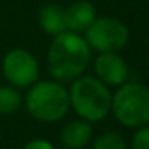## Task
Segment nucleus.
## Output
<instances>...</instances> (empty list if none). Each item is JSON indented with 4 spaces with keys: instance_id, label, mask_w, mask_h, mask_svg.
<instances>
[{
    "instance_id": "0eeeda50",
    "label": "nucleus",
    "mask_w": 149,
    "mask_h": 149,
    "mask_svg": "<svg viewBox=\"0 0 149 149\" xmlns=\"http://www.w3.org/2000/svg\"><path fill=\"white\" fill-rule=\"evenodd\" d=\"M93 68L95 77L107 87H120L128 80V66L119 53H98Z\"/></svg>"
},
{
    "instance_id": "9d476101",
    "label": "nucleus",
    "mask_w": 149,
    "mask_h": 149,
    "mask_svg": "<svg viewBox=\"0 0 149 149\" xmlns=\"http://www.w3.org/2000/svg\"><path fill=\"white\" fill-rule=\"evenodd\" d=\"M39 26L42 31L48 36H59L66 32V18H64V8L56 3H47L39 11Z\"/></svg>"
},
{
    "instance_id": "9b49d317",
    "label": "nucleus",
    "mask_w": 149,
    "mask_h": 149,
    "mask_svg": "<svg viewBox=\"0 0 149 149\" xmlns=\"http://www.w3.org/2000/svg\"><path fill=\"white\" fill-rule=\"evenodd\" d=\"M23 104L19 90L11 85H0V116L16 112Z\"/></svg>"
},
{
    "instance_id": "39448f33",
    "label": "nucleus",
    "mask_w": 149,
    "mask_h": 149,
    "mask_svg": "<svg viewBox=\"0 0 149 149\" xmlns=\"http://www.w3.org/2000/svg\"><path fill=\"white\" fill-rule=\"evenodd\" d=\"M128 39V27L112 16L96 18L85 31V40L88 47L98 53H119L127 47Z\"/></svg>"
},
{
    "instance_id": "f03ea898",
    "label": "nucleus",
    "mask_w": 149,
    "mask_h": 149,
    "mask_svg": "<svg viewBox=\"0 0 149 149\" xmlns=\"http://www.w3.org/2000/svg\"><path fill=\"white\" fill-rule=\"evenodd\" d=\"M71 107L80 119L87 122L104 120L111 112L112 91L95 75H80L69 88Z\"/></svg>"
},
{
    "instance_id": "6e6552de",
    "label": "nucleus",
    "mask_w": 149,
    "mask_h": 149,
    "mask_svg": "<svg viewBox=\"0 0 149 149\" xmlns=\"http://www.w3.org/2000/svg\"><path fill=\"white\" fill-rule=\"evenodd\" d=\"M64 18L68 31L82 34L96 19V10H95V5L88 0H77L68 8H64Z\"/></svg>"
},
{
    "instance_id": "ddd939ff",
    "label": "nucleus",
    "mask_w": 149,
    "mask_h": 149,
    "mask_svg": "<svg viewBox=\"0 0 149 149\" xmlns=\"http://www.w3.org/2000/svg\"><path fill=\"white\" fill-rule=\"evenodd\" d=\"M130 146L132 149H149V125H143L135 130Z\"/></svg>"
},
{
    "instance_id": "2eb2a0df",
    "label": "nucleus",
    "mask_w": 149,
    "mask_h": 149,
    "mask_svg": "<svg viewBox=\"0 0 149 149\" xmlns=\"http://www.w3.org/2000/svg\"><path fill=\"white\" fill-rule=\"evenodd\" d=\"M146 64H148V69H149V53H148V56H146Z\"/></svg>"
},
{
    "instance_id": "f8f14e48",
    "label": "nucleus",
    "mask_w": 149,
    "mask_h": 149,
    "mask_svg": "<svg viewBox=\"0 0 149 149\" xmlns=\"http://www.w3.org/2000/svg\"><path fill=\"white\" fill-rule=\"evenodd\" d=\"M91 149H127V141L120 133L106 132L95 139Z\"/></svg>"
},
{
    "instance_id": "dca6fc26",
    "label": "nucleus",
    "mask_w": 149,
    "mask_h": 149,
    "mask_svg": "<svg viewBox=\"0 0 149 149\" xmlns=\"http://www.w3.org/2000/svg\"><path fill=\"white\" fill-rule=\"evenodd\" d=\"M64 149H68V148H64Z\"/></svg>"
},
{
    "instance_id": "7ed1b4c3",
    "label": "nucleus",
    "mask_w": 149,
    "mask_h": 149,
    "mask_svg": "<svg viewBox=\"0 0 149 149\" xmlns=\"http://www.w3.org/2000/svg\"><path fill=\"white\" fill-rule=\"evenodd\" d=\"M24 104L34 119L45 123L59 122L71 109L69 91L61 82L56 80L36 82L29 87Z\"/></svg>"
},
{
    "instance_id": "f257e3e1",
    "label": "nucleus",
    "mask_w": 149,
    "mask_h": 149,
    "mask_svg": "<svg viewBox=\"0 0 149 149\" xmlns=\"http://www.w3.org/2000/svg\"><path fill=\"white\" fill-rule=\"evenodd\" d=\"M90 61L91 48L80 34L66 31L50 43L47 63L50 75L56 82H72L84 75Z\"/></svg>"
},
{
    "instance_id": "423d86ee",
    "label": "nucleus",
    "mask_w": 149,
    "mask_h": 149,
    "mask_svg": "<svg viewBox=\"0 0 149 149\" xmlns=\"http://www.w3.org/2000/svg\"><path fill=\"white\" fill-rule=\"evenodd\" d=\"M2 72L15 88H29L39 80L40 66L36 56L24 48H13L2 61Z\"/></svg>"
},
{
    "instance_id": "1a4fd4ad",
    "label": "nucleus",
    "mask_w": 149,
    "mask_h": 149,
    "mask_svg": "<svg viewBox=\"0 0 149 149\" xmlns=\"http://www.w3.org/2000/svg\"><path fill=\"white\" fill-rule=\"evenodd\" d=\"M91 136H93L91 123L84 119H77V120H71L69 123H66L63 127L59 138H61V143L64 148L84 149L91 141Z\"/></svg>"
},
{
    "instance_id": "4468645a",
    "label": "nucleus",
    "mask_w": 149,
    "mask_h": 149,
    "mask_svg": "<svg viewBox=\"0 0 149 149\" xmlns=\"http://www.w3.org/2000/svg\"><path fill=\"white\" fill-rule=\"evenodd\" d=\"M23 149H55V146L47 139H32L27 144L23 146Z\"/></svg>"
},
{
    "instance_id": "20e7f679",
    "label": "nucleus",
    "mask_w": 149,
    "mask_h": 149,
    "mask_svg": "<svg viewBox=\"0 0 149 149\" xmlns=\"http://www.w3.org/2000/svg\"><path fill=\"white\" fill-rule=\"evenodd\" d=\"M111 112L120 125L128 128L149 125V87L127 80L112 93Z\"/></svg>"
}]
</instances>
